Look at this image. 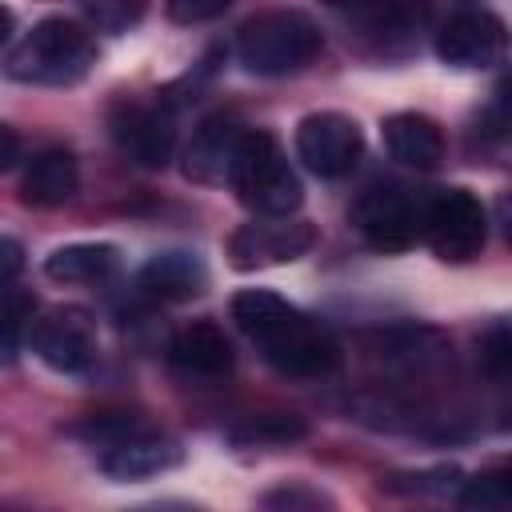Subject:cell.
Wrapping results in <instances>:
<instances>
[{
	"mask_svg": "<svg viewBox=\"0 0 512 512\" xmlns=\"http://www.w3.org/2000/svg\"><path fill=\"white\" fill-rule=\"evenodd\" d=\"M424 220V200H416L400 184H376L352 204V224L380 252H400L416 244Z\"/></svg>",
	"mask_w": 512,
	"mask_h": 512,
	"instance_id": "cell-6",
	"label": "cell"
},
{
	"mask_svg": "<svg viewBox=\"0 0 512 512\" xmlns=\"http://www.w3.org/2000/svg\"><path fill=\"white\" fill-rule=\"evenodd\" d=\"M436 52L456 68H492L504 56V24L492 12H460L436 32Z\"/></svg>",
	"mask_w": 512,
	"mask_h": 512,
	"instance_id": "cell-11",
	"label": "cell"
},
{
	"mask_svg": "<svg viewBox=\"0 0 512 512\" xmlns=\"http://www.w3.org/2000/svg\"><path fill=\"white\" fill-rule=\"evenodd\" d=\"M312 240H316L312 224L288 220V216H264V220L244 224L232 236L228 252H232L236 268H260V264H288V260L304 256L312 248Z\"/></svg>",
	"mask_w": 512,
	"mask_h": 512,
	"instance_id": "cell-9",
	"label": "cell"
},
{
	"mask_svg": "<svg viewBox=\"0 0 512 512\" xmlns=\"http://www.w3.org/2000/svg\"><path fill=\"white\" fill-rule=\"evenodd\" d=\"M232 0H168V16L176 24H204L216 20Z\"/></svg>",
	"mask_w": 512,
	"mask_h": 512,
	"instance_id": "cell-22",
	"label": "cell"
},
{
	"mask_svg": "<svg viewBox=\"0 0 512 512\" xmlns=\"http://www.w3.org/2000/svg\"><path fill=\"white\" fill-rule=\"evenodd\" d=\"M320 28L304 12H264L236 36V56L252 76H288L320 56Z\"/></svg>",
	"mask_w": 512,
	"mask_h": 512,
	"instance_id": "cell-4",
	"label": "cell"
},
{
	"mask_svg": "<svg viewBox=\"0 0 512 512\" xmlns=\"http://www.w3.org/2000/svg\"><path fill=\"white\" fill-rule=\"evenodd\" d=\"M324 4H332V8H344V4H360V0H324Z\"/></svg>",
	"mask_w": 512,
	"mask_h": 512,
	"instance_id": "cell-29",
	"label": "cell"
},
{
	"mask_svg": "<svg viewBox=\"0 0 512 512\" xmlns=\"http://www.w3.org/2000/svg\"><path fill=\"white\" fill-rule=\"evenodd\" d=\"M360 152H364V136H360L356 120H348L340 112H312L296 128V156L304 160L308 172H316L324 180L348 176L356 168Z\"/></svg>",
	"mask_w": 512,
	"mask_h": 512,
	"instance_id": "cell-7",
	"label": "cell"
},
{
	"mask_svg": "<svg viewBox=\"0 0 512 512\" xmlns=\"http://www.w3.org/2000/svg\"><path fill=\"white\" fill-rule=\"evenodd\" d=\"M112 140L144 168H164L176 144L172 112L160 104H116L112 108Z\"/></svg>",
	"mask_w": 512,
	"mask_h": 512,
	"instance_id": "cell-10",
	"label": "cell"
},
{
	"mask_svg": "<svg viewBox=\"0 0 512 512\" xmlns=\"http://www.w3.org/2000/svg\"><path fill=\"white\" fill-rule=\"evenodd\" d=\"M420 236L444 260H472L484 248V236H488L484 204L468 188H444L432 200H424Z\"/></svg>",
	"mask_w": 512,
	"mask_h": 512,
	"instance_id": "cell-5",
	"label": "cell"
},
{
	"mask_svg": "<svg viewBox=\"0 0 512 512\" xmlns=\"http://www.w3.org/2000/svg\"><path fill=\"white\" fill-rule=\"evenodd\" d=\"M384 148L392 160H400L408 168H436L444 156V136L428 116L396 112L384 120Z\"/></svg>",
	"mask_w": 512,
	"mask_h": 512,
	"instance_id": "cell-15",
	"label": "cell"
},
{
	"mask_svg": "<svg viewBox=\"0 0 512 512\" xmlns=\"http://www.w3.org/2000/svg\"><path fill=\"white\" fill-rule=\"evenodd\" d=\"M208 284L204 264L192 252H160L140 268V288L160 300H188L200 296Z\"/></svg>",
	"mask_w": 512,
	"mask_h": 512,
	"instance_id": "cell-17",
	"label": "cell"
},
{
	"mask_svg": "<svg viewBox=\"0 0 512 512\" xmlns=\"http://www.w3.org/2000/svg\"><path fill=\"white\" fill-rule=\"evenodd\" d=\"M36 356L56 372H80L96 360V324L84 308H56L32 324Z\"/></svg>",
	"mask_w": 512,
	"mask_h": 512,
	"instance_id": "cell-8",
	"label": "cell"
},
{
	"mask_svg": "<svg viewBox=\"0 0 512 512\" xmlns=\"http://www.w3.org/2000/svg\"><path fill=\"white\" fill-rule=\"evenodd\" d=\"M232 320L264 352V360L288 376H324L340 360L332 332L268 288L236 292Z\"/></svg>",
	"mask_w": 512,
	"mask_h": 512,
	"instance_id": "cell-1",
	"label": "cell"
},
{
	"mask_svg": "<svg viewBox=\"0 0 512 512\" xmlns=\"http://www.w3.org/2000/svg\"><path fill=\"white\" fill-rule=\"evenodd\" d=\"M96 64V48L88 32L72 20H40L8 56V76L20 84H44V88H64L76 84L88 68Z\"/></svg>",
	"mask_w": 512,
	"mask_h": 512,
	"instance_id": "cell-2",
	"label": "cell"
},
{
	"mask_svg": "<svg viewBox=\"0 0 512 512\" xmlns=\"http://www.w3.org/2000/svg\"><path fill=\"white\" fill-rule=\"evenodd\" d=\"M240 144V128L224 116H212L196 128L192 144L184 148V176L196 184H224L232 172V156Z\"/></svg>",
	"mask_w": 512,
	"mask_h": 512,
	"instance_id": "cell-14",
	"label": "cell"
},
{
	"mask_svg": "<svg viewBox=\"0 0 512 512\" xmlns=\"http://www.w3.org/2000/svg\"><path fill=\"white\" fill-rule=\"evenodd\" d=\"M16 360V316L0 312V364Z\"/></svg>",
	"mask_w": 512,
	"mask_h": 512,
	"instance_id": "cell-25",
	"label": "cell"
},
{
	"mask_svg": "<svg viewBox=\"0 0 512 512\" xmlns=\"http://www.w3.org/2000/svg\"><path fill=\"white\" fill-rule=\"evenodd\" d=\"M116 272L112 244H68L44 260V276L56 284H96Z\"/></svg>",
	"mask_w": 512,
	"mask_h": 512,
	"instance_id": "cell-18",
	"label": "cell"
},
{
	"mask_svg": "<svg viewBox=\"0 0 512 512\" xmlns=\"http://www.w3.org/2000/svg\"><path fill=\"white\" fill-rule=\"evenodd\" d=\"M460 508H480V512H504L512 504V488L504 476H476L460 488Z\"/></svg>",
	"mask_w": 512,
	"mask_h": 512,
	"instance_id": "cell-21",
	"label": "cell"
},
{
	"mask_svg": "<svg viewBox=\"0 0 512 512\" xmlns=\"http://www.w3.org/2000/svg\"><path fill=\"white\" fill-rule=\"evenodd\" d=\"M484 364H488L492 376L504 380V372H508V332L504 328H492L488 332V340H484Z\"/></svg>",
	"mask_w": 512,
	"mask_h": 512,
	"instance_id": "cell-23",
	"label": "cell"
},
{
	"mask_svg": "<svg viewBox=\"0 0 512 512\" xmlns=\"http://www.w3.org/2000/svg\"><path fill=\"white\" fill-rule=\"evenodd\" d=\"M84 12L100 32L116 36V32H128L144 16V0H84Z\"/></svg>",
	"mask_w": 512,
	"mask_h": 512,
	"instance_id": "cell-19",
	"label": "cell"
},
{
	"mask_svg": "<svg viewBox=\"0 0 512 512\" xmlns=\"http://www.w3.org/2000/svg\"><path fill=\"white\" fill-rule=\"evenodd\" d=\"M168 360L176 372H184L192 380H220L232 372V344L216 324L200 320V324H188L172 336Z\"/></svg>",
	"mask_w": 512,
	"mask_h": 512,
	"instance_id": "cell-12",
	"label": "cell"
},
{
	"mask_svg": "<svg viewBox=\"0 0 512 512\" xmlns=\"http://www.w3.org/2000/svg\"><path fill=\"white\" fill-rule=\"evenodd\" d=\"M80 184V168H76V156L68 148H44L28 160L24 168V200L28 204H40V208H56L64 204Z\"/></svg>",
	"mask_w": 512,
	"mask_h": 512,
	"instance_id": "cell-16",
	"label": "cell"
},
{
	"mask_svg": "<svg viewBox=\"0 0 512 512\" xmlns=\"http://www.w3.org/2000/svg\"><path fill=\"white\" fill-rule=\"evenodd\" d=\"M228 184L256 216H292L304 200L300 176L268 132H240Z\"/></svg>",
	"mask_w": 512,
	"mask_h": 512,
	"instance_id": "cell-3",
	"label": "cell"
},
{
	"mask_svg": "<svg viewBox=\"0 0 512 512\" xmlns=\"http://www.w3.org/2000/svg\"><path fill=\"white\" fill-rule=\"evenodd\" d=\"M104 448L108 452H104L100 468L112 480H144V476H160V472L180 464V448L164 436L144 432V428H136V432H128V436H120Z\"/></svg>",
	"mask_w": 512,
	"mask_h": 512,
	"instance_id": "cell-13",
	"label": "cell"
},
{
	"mask_svg": "<svg viewBox=\"0 0 512 512\" xmlns=\"http://www.w3.org/2000/svg\"><path fill=\"white\" fill-rule=\"evenodd\" d=\"M232 436L244 440V444H288V440L304 436V424L296 416H256L252 424L236 428Z\"/></svg>",
	"mask_w": 512,
	"mask_h": 512,
	"instance_id": "cell-20",
	"label": "cell"
},
{
	"mask_svg": "<svg viewBox=\"0 0 512 512\" xmlns=\"http://www.w3.org/2000/svg\"><path fill=\"white\" fill-rule=\"evenodd\" d=\"M16 160H20V136L8 124H0V172H8Z\"/></svg>",
	"mask_w": 512,
	"mask_h": 512,
	"instance_id": "cell-26",
	"label": "cell"
},
{
	"mask_svg": "<svg viewBox=\"0 0 512 512\" xmlns=\"http://www.w3.org/2000/svg\"><path fill=\"white\" fill-rule=\"evenodd\" d=\"M8 36H12V12H8V8L0 4V44H4Z\"/></svg>",
	"mask_w": 512,
	"mask_h": 512,
	"instance_id": "cell-28",
	"label": "cell"
},
{
	"mask_svg": "<svg viewBox=\"0 0 512 512\" xmlns=\"http://www.w3.org/2000/svg\"><path fill=\"white\" fill-rule=\"evenodd\" d=\"M264 504H284V508H292V504H324V496H316V492L308 496V492H296V488L288 492V488H284V492H272V496H264Z\"/></svg>",
	"mask_w": 512,
	"mask_h": 512,
	"instance_id": "cell-27",
	"label": "cell"
},
{
	"mask_svg": "<svg viewBox=\"0 0 512 512\" xmlns=\"http://www.w3.org/2000/svg\"><path fill=\"white\" fill-rule=\"evenodd\" d=\"M24 272V248L12 236H0V284H12Z\"/></svg>",
	"mask_w": 512,
	"mask_h": 512,
	"instance_id": "cell-24",
	"label": "cell"
}]
</instances>
